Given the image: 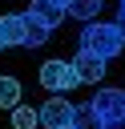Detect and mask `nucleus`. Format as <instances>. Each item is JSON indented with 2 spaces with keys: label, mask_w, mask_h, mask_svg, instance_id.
I'll list each match as a JSON object with an SVG mask.
<instances>
[{
  "label": "nucleus",
  "mask_w": 125,
  "mask_h": 129,
  "mask_svg": "<svg viewBox=\"0 0 125 129\" xmlns=\"http://www.w3.org/2000/svg\"><path fill=\"white\" fill-rule=\"evenodd\" d=\"M125 48V36L117 32V24H85L81 28V52H93V56H101V60H113L117 52Z\"/></svg>",
  "instance_id": "nucleus-1"
},
{
  "label": "nucleus",
  "mask_w": 125,
  "mask_h": 129,
  "mask_svg": "<svg viewBox=\"0 0 125 129\" xmlns=\"http://www.w3.org/2000/svg\"><path fill=\"white\" fill-rule=\"evenodd\" d=\"M40 85H44L48 93H69V89H77L81 81H77L73 60H44V64H40Z\"/></svg>",
  "instance_id": "nucleus-2"
},
{
  "label": "nucleus",
  "mask_w": 125,
  "mask_h": 129,
  "mask_svg": "<svg viewBox=\"0 0 125 129\" xmlns=\"http://www.w3.org/2000/svg\"><path fill=\"white\" fill-rule=\"evenodd\" d=\"M36 125H44V129H60V125H73V101H69L65 93L48 97V101L36 109Z\"/></svg>",
  "instance_id": "nucleus-3"
},
{
  "label": "nucleus",
  "mask_w": 125,
  "mask_h": 129,
  "mask_svg": "<svg viewBox=\"0 0 125 129\" xmlns=\"http://www.w3.org/2000/svg\"><path fill=\"white\" fill-rule=\"evenodd\" d=\"M89 105L97 109L101 121H113V117L125 113V89H97V97H93Z\"/></svg>",
  "instance_id": "nucleus-4"
},
{
  "label": "nucleus",
  "mask_w": 125,
  "mask_h": 129,
  "mask_svg": "<svg viewBox=\"0 0 125 129\" xmlns=\"http://www.w3.org/2000/svg\"><path fill=\"white\" fill-rule=\"evenodd\" d=\"M73 69H77V81H81V85H97V81L105 77V60L93 56V52H77V56H73Z\"/></svg>",
  "instance_id": "nucleus-5"
},
{
  "label": "nucleus",
  "mask_w": 125,
  "mask_h": 129,
  "mask_svg": "<svg viewBox=\"0 0 125 129\" xmlns=\"http://www.w3.org/2000/svg\"><path fill=\"white\" fill-rule=\"evenodd\" d=\"M28 16L52 32V28L65 20V4H56V0H32V4H28Z\"/></svg>",
  "instance_id": "nucleus-6"
},
{
  "label": "nucleus",
  "mask_w": 125,
  "mask_h": 129,
  "mask_svg": "<svg viewBox=\"0 0 125 129\" xmlns=\"http://www.w3.org/2000/svg\"><path fill=\"white\" fill-rule=\"evenodd\" d=\"M24 36H28V20H24L20 12H8V16H0V40H4V48H12V44H24Z\"/></svg>",
  "instance_id": "nucleus-7"
},
{
  "label": "nucleus",
  "mask_w": 125,
  "mask_h": 129,
  "mask_svg": "<svg viewBox=\"0 0 125 129\" xmlns=\"http://www.w3.org/2000/svg\"><path fill=\"white\" fill-rule=\"evenodd\" d=\"M73 129H105L93 105H73Z\"/></svg>",
  "instance_id": "nucleus-8"
},
{
  "label": "nucleus",
  "mask_w": 125,
  "mask_h": 129,
  "mask_svg": "<svg viewBox=\"0 0 125 129\" xmlns=\"http://www.w3.org/2000/svg\"><path fill=\"white\" fill-rule=\"evenodd\" d=\"M16 105H20V81L0 77V109H16Z\"/></svg>",
  "instance_id": "nucleus-9"
},
{
  "label": "nucleus",
  "mask_w": 125,
  "mask_h": 129,
  "mask_svg": "<svg viewBox=\"0 0 125 129\" xmlns=\"http://www.w3.org/2000/svg\"><path fill=\"white\" fill-rule=\"evenodd\" d=\"M101 4H105V0H69V4H65V12H69V16H77V20H93V16L101 12Z\"/></svg>",
  "instance_id": "nucleus-10"
},
{
  "label": "nucleus",
  "mask_w": 125,
  "mask_h": 129,
  "mask_svg": "<svg viewBox=\"0 0 125 129\" xmlns=\"http://www.w3.org/2000/svg\"><path fill=\"white\" fill-rule=\"evenodd\" d=\"M24 20H28V36H24V48H40V44L48 40V28H44V24H36L28 12H24Z\"/></svg>",
  "instance_id": "nucleus-11"
},
{
  "label": "nucleus",
  "mask_w": 125,
  "mask_h": 129,
  "mask_svg": "<svg viewBox=\"0 0 125 129\" xmlns=\"http://www.w3.org/2000/svg\"><path fill=\"white\" fill-rule=\"evenodd\" d=\"M12 129H36V109L16 105V109H12Z\"/></svg>",
  "instance_id": "nucleus-12"
},
{
  "label": "nucleus",
  "mask_w": 125,
  "mask_h": 129,
  "mask_svg": "<svg viewBox=\"0 0 125 129\" xmlns=\"http://www.w3.org/2000/svg\"><path fill=\"white\" fill-rule=\"evenodd\" d=\"M105 129H125V113H121V117H113V121H105Z\"/></svg>",
  "instance_id": "nucleus-13"
},
{
  "label": "nucleus",
  "mask_w": 125,
  "mask_h": 129,
  "mask_svg": "<svg viewBox=\"0 0 125 129\" xmlns=\"http://www.w3.org/2000/svg\"><path fill=\"white\" fill-rule=\"evenodd\" d=\"M113 24H117V32H121V36H125V8H121V12H117V20H113Z\"/></svg>",
  "instance_id": "nucleus-14"
},
{
  "label": "nucleus",
  "mask_w": 125,
  "mask_h": 129,
  "mask_svg": "<svg viewBox=\"0 0 125 129\" xmlns=\"http://www.w3.org/2000/svg\"><path fill=\"white\" fill-rule=\"evenodd\" d=\"M56 4H69V0H56Z\"/></svg>",
  "instance_id": "nucleus-15"
},
{
  "label": "nucleus",
  "mask_w": 125,
  "mask_h": 129,
  "mask_svg": "<svg viewBox=\"0 0 125 129\" xmlns=\"http://www.w3.org/2000/svg\"><path fill=\"white\" fill-rule=\"evenodd\" d=\"M60 129H73V125H60Z\"/></svg>",
  "instance_id": "nucleus-16"
},
{
  "label": "nucleus",
  "mask_w": 125,
  "mask_h": 129,
  "mask_svg": "<svg viewBox=\"0 0 125 129\" xmlns=\"http://www.w3.org/2000/svg\"><path fill=\"white\" fill-rule=\"evenodd\" d=\"M0 48H4V40H0Z\"/></svg>",
  "instance_id": "nucleus-17"
},
{
  "label": "nucleus",
  "mask_w": 125,
  "mask_h": 129,
  "mask_svg": "<svg viewBox=\"0 0 125 129\" xmlns=\"http://www.w3.org/2000/svg\"><path fill=\"white\" fill-rule=\"evenodd\" d=\"M121 8H125V0H121Z\"/></svg>",
  "instance_id": "nucleus-18"
}]
</instances>
